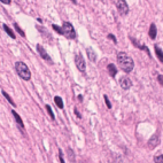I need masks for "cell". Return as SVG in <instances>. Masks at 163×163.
Here are the masks:
<instances>
[{
  "label": "cell",
  "instance_id": "cell-4",
  "mask_svg": "<svg viewBox=\"0 0 163 163\" xmlns=\"http://www.w3.org/2000/svg\"><path fill=\"white\" fill-rule=\"evenodd\" d=\"M115 4H116V6H117L118 12H120L122 15H126L128 13H129V6H128V4H126L125 1H123V0H118V1H116Z\"/></svg>",
  "mask_w": 163,
  "mask_h": 163
},
{
  "label": "cell",
  "instance_id": "cell-12",
  "mask_svg": "<svg viewBox=\"0 0 163 163\" xmlns=\"http://www.w3.org/2000/svg\"><path fill=\"white\" fill-rule=\"evenodd\" d=\"M108 72L110 74L111 77H115L116 74H117V69H116V67L113 64V63H110V64H108Z\"/></svg>",
  "mask_w": 163,
  "mask_h": 163
},
{
  "label": "cell",
  "instance_id": "cell-5",
  "mask_svg": "<svg viewBox=\"0 0 163 163\" xmlns=\"http://www.w3.org/2000/svg\"><path fill=\"white\" fill-rule=\"evenodd\" d=\"M75 63H76L77 68H78V70H81V71H85V61H84V58L82 56V54H77L76 56H75Z\"/></svg>",
  "mask_w": 163,
  "mask_h": 163
},
{
  "label": "cell",
  "instance_id": "cell-2",
  "mask_svg": "<svg viewBox=\"0 0 163 163\" xmlns=\"http://www.w3.org/2000/svg\"><path fill=\"white\" fill-rule=\"evenodd\" d=\"M15 69H16V71L19 74V76L22 79H24V81H29L30 78H31V72H30L29 68H28V66L25 63L21 62V61L16 62L15 63Z\"/></svg>",
  "mask_w": 163,
  "mask_h": 163
},
{
  "label": "cell",
  "instance_id": "cell-27",
  "mask_svg": "<svg viewBox=\"0 0 163 163\" xmlns=\"http://www.w3.org/2000/svg\"><path fill=\"white\" fill-rule=\"evenodd\" d=\"M2 4H5V5H8V4H10L9 0H7V1H2Z\"/></svg>",
  "mask_w": 163,
  "mask_h": 163
},
{
  "label": "cell",
  "instance_id": "cell-28",
  "mask_svg": "<svg viewBox=\"0 0 163 163\" xmlns=\"http://www.w3.org/2000/svg\"><path fill=\"white\" fill-rule=\"evenodd\" d=\"M78 100H79V101L83 100V96H78Z\"/></svg>",
  "mask_w": 163,
  "mask_h": 163
},
{
  "label": "cell",
  "instance_id": "cell-26",
  "mask_svg": "<svg viewBox=\"0 0 163 163\" xmlns=\"http://www.w3.org/2000/svg\"><path fill=\"white\" fill-rule=\"evenodd\" d=\"M75 114L77 115V117H78V118H81V114L78 113V110H77V109H75Z\"/></svg>",
  "mask_w": 163,
  "mask_h": 163
},
{
  "label": "cell",
  "instance_id": "cell-3",
  "mask_svg": "<svg viewBox=\"0 0 163 163\" xmlns=\"http://www.w3.org/2000/svg\"><path fill=\"white\" fill-rule=\"evenodd\" d=\"M62 32H63V34L67 37V38H70V39L76 38V31H75L74 27H72L69 22H64V23H63Z\"/></svg>",
  "mask_w": 163,
  "mask_h": 163
},
{
  "label": "cell",
  "instance_id": "cell-7",
  "mask_svg": "<svg viewBox=\"0 0 163 163\" xmlns=\"http://www.w3.org/2000/svg\"><path fill=\"white\" fill-rule=\"evenodd\" d=\"M120 84L123 90H129L130 87H131V85H132V83H131V81H130V78H128V77H122L120 81Z\"/></svg>",
  "mask_w": 163,
  "mask_h": 163
},
{
  "label": "cell",
  "instance_id": "cell-11",
  "mask_svg": "<svg viewBox=\"0 0 163 163\" xmlns=\"http://www.w3.org/2000/svg\"><path fill=\"white\" fill-rule=\"evenodd\" d=\"M86 53H87L89 59L91 60L92 62H96V54L94 53V51H93L92 48H86Z\"/></svg>",
  "mask_w": 163,
  "mask_h": 163
},
{
  "label": "cell",
  "instance_id": "cell-17",
  "mask_svg": "<svg viewBox=\"0 0 163 163\" xmlns=\"http://www.w3.org/2000/svg\"><path fill=\"white\" fill-rule=\"evenodd\" d=\"M14 28H15V30H16V31H17V32H19L20 34H21V36H22V37H25V34H24V31L22 29H21V28H20L19 25H17V24L15 23L14 24Z\"/></svg>",
  "mask_w": 163,
  "mask_h": 163
},
{
  "label": "cell",
  "instance_id": "cell-6",
  "mask_svg": "<svg viewBox=\"0 0 163 163\" xmlns=\"http://www.w3.org/2000/svg\"><path fill=\"white\" fill-rule=\"evenodd\" d=\"M37 49H38V53L40 54V56H42L44 60H46V61H48L49 63H52V59L49 58V55L46 53V51L44 49L42 45H37Z\"/></svg>",
  "mask_w": 163,
  "mask_h": 163
},
{
  "label": "cell",
  "instance_id": "cell-8",
  "mask_svg": "<svg viewBox=\"0 0 163 163\" xmlns=\"http://www.w3.org/2000/svg\"><path fill=\"white\" fill-rule=\"evenodd\" d=\"M149 37L150 39H155L156 38V34H158V30H156V25L154 23L150 24V27H149Z\"/></svg>",
  "mask_w": 163,
  "mask_h": 163
},
{
  "label": "cell",
  "instance_id": "cell-25",
  "mask_svg": "<svg viewBox=\"0 0 163 163\" xmlns=\"http://www.w3.org/2000/svg\"><path fill=\"white\" fill-rule=\"evenodd\" d=\"M108 37H109V38H110L111 40H114V43H116V42H117V40H116V38L114 37V34H108Z\"/></svg>",
  "mask_w": 163,
  "mask_h": 163
},
{
  "label": "cell",
  "instance_id": "cell-19",
  "mask_svg": "<svg viewBox=\"0 0 163 163\" xmlns=\"http://www.w3.org/2000/svg\"><path fill=\"white\" fill-rule=\"evenodd\" d=\"M154 161L155 163H163V155H158L154 158Z\"/></svg>",
  "mask_w": 163,
  "mask_h": 163
},
{
  "label": "cell",
  "instance_id": "cell-1",
  "mask_svg": "<svg viewBox=\"0 0 163 163\" xmlns=\"http://www.w3.org/2000/svg\"><path fill=\"white\" fill-rule=\"evenodd\" d=\"M117 62L120 68L125 72H131L133 70L134 63L133 60L130 58L129 55L124 52H120L117 54Z\"/></svg>",
  "mask_w": 163,
  "mask_h": 163
},
{
  "label": "cell",
  "instance_id": "cell-10",
  "mask_svg": "<svg viewBox=\"0 0 163 163\" xmlns=\"http://www.w3.org/2000/svg\"><path fill=\"white\" fill-rule=\"evenodd\" d=\"M12 114H13V116H14V117H15V121H16V123L19 124V126H20V128H21V129H23V128H24L23 121H22V118L20 117V115H19V114H17V113H16V111H15V110H13V111H12Z\"/></svg>",
  "mask_w": 163,
  "mask_h": 163
},
{
  "label": "cell",
  "instance_id": "cell-21",
  "mask_svg": "<svg viewBox=\"0 0 163 163\" xmlns=\"http://www.w3.org/2000/svg\"><path fill=\"white\" fill-rule=\"evenodd\" d=\"M53 29L55 30L56 32H59V34H63V32H62V28L60 29V28H59L58 25H55V24H53Z\"/></svg>",
  "mask_w": 163,
  "mask_h": 163
},
{
  "label": "cell",
  "instance_id": "cell-23",
  "mask_svg": "<svg viewBox=\"0 0 163 163\" xmlns=\"http://www.w3.org/2000/svg\"><path fill=\"white\" fill-rule=\"evenodd\" d=\"M68 153H69V158H70V160L72 158V161H74V152L70 150V149H68Z\"/></svg>",
  "mask_w": 163,
  "mask_h": 163
},
{
  "label": "cell",
  "instance_id": "cell-16",
  "mask_svg": "<svg viewBox=\"0 0 163 163\" xmlns=\"http://www.w3.org/2000/svg\"><path fill=\"white\" fill-rule=\"evenodd\" d=\"M2 96H5L6 99H7V100L9 101V103H10V105H12V106H14V107H15V106H16V103H15L14 101H13V99H12V98H10V96H8V94H7V93H6L5 91H2Z\"/></svg>",
  "mask_w": 163,
  "mask_h": 163
},
{
  "label": "cell",
  "instance_id": "cell-22",
  "mask_svg": "<svg viewBox=\"0 0 163 163\" xmlns=\"http://www.w3.org/2000/svg\"><path fill=\"white\" fill-rule=\"evenodd\" d=\"M158 81L160 82V84H161V85H163V75H158Z\"/></svg>",
  "mask_w": 163,
  "mask_h": 163
},
{
  "label": "cell",
  "instance_id": "cell-20",
  "mask_svg": "<svg viewBox=\"0 0 163 163\" xmlns=\"http://www.w3.org/2000/svg\"><path fill=\"white\" fill-rule=\"evenodd\" d=\"M103 99H105V102H106V105H107V107H108V108H111V103H110V101H109V99H108V96H103Z\"/></svg>",
  "mask_w": 163,
  "mask_h": 163
},
{
  "label": "cell",
  "instance_id": "cell-18",
  "mask_svg": "<svg viewBox=\"0 0 163 163\" xmlns=\"http://www.w3.org/2000/svg\"><path fill=\"white\" fill-rule=\"evenodd\" d=\"M45 107H46V110L48 111V114H49V116H51V118H52V120H54V114H53L52 108H51V107H49L48 105H46Z\"/></svg>",
  "mask_w": 163,
  "mask_h": 163
},
{
  "label": "cell",
  "instance_id": "cell-14",
  "mask_svg": "<svg viewBox=\"0 0 163 163\" xmlns=\"http://www.w3.org/2000/svg\"><path fill=\"white\" fill-rule=\"evenodd\" d=\"M2 27H4V29H5V31H6V32H7V34H9V36H10V37H12V38H15V34H14V32H13V31L10 30V28H9V27H7L6 24H2Z\"/></svg>",
  "mask_w": 163,
  "mask_h": 163
},
{
  "label": "cell",
  "instance_id": "cell-15",
  "mask_svg": "<svg viewBox=\"0 0 163 163\" xmlns=\"http://www.w3.org/2000/svg\"><path fill=\"white\" fill-rule=\"evenodd\" d=\"M54 101H55V103H56V106H58L59 108H63L62 99H61L60 96H55V98H54Z\"/></svg>",
  "mask_w": 163,
  "mask_h": 163
},
{
  "label": "cell",
  "instance_id": "cell-13",
  "mask_svg": "<svg viewBox=\"0 0 163 163\" xmlns=\"http://www.w3.org/2000/svg\"><path fill=\"white\" fill-rule=\"evenodd\" d=\"M155 53H156V56L158 58V60L163 62V51L158 46H155Z\"/></svg>",
  "mask_w": 163,
  "mask_h": 163
},
{
  "label": "cell",
  "instance_id": "cell-24",
  "mask_svg": "<svg viewBox=\"0 0 163 163\" xmlns=\"http://www.w3.org/2000/svg\"><path fill=\"white\" fill-rule=\"evenodd\" d=\"M59 153H60V162L61 163H64V160H63V156H62V152H61V149L59 150Z\"/></svg>",
  "mask_w": 163,
  "mask_h": 163
},
{
  "label": "cell",
  "instance_id": "cell-9",
  "mask_svg": "<svg viewBox=\"0 0 163 163\" xmlns=\"http://www.w3.org/2000/svg\"><path fill=\"white\" fill-rule=\"evenodd\" d=\"M158 143H160V139H158V136H154V137H152L150 139H149L148 141V145H149V148H153V147H156L158 145Z\"/></svg>",
  "mask_w": 163,
  "mask_h": 163
}]
</instances>
